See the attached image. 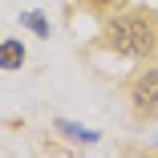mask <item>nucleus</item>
Instances as JSON below:
<instances>
[{
    "label": "nucleus",
    "instance_id": "nucleus-5",
    "mask_svg": "<svg viewBox=\"0 0 158 158\" xmlns=\"http://www.w3.org/2000/svg\"><path fill=\"white\" fill-rule=\"evenodd\" d=\"M20 24H28L37 37H49V20H45L41 12H24V16H20Z\"/></svg>",
    "mask_w": 158,
    "mask_h": 158
},
{
    "label": "nucleus",
    "instance_id": "nucleus-6",
    "mask_svg": "<svg viewBox=\"0 0 158 158\" xmlns=\"http://www.w3.org/2000/svg\"><path fill=\"white\" fill-rule=\"evenodd\" d=\"M89 4H93V8H102V12H106V8H122V4H126V0H89Z\"/></svg>",
    "mask_w": 158,
    "mask_h": 158
},
{
    "label": "nucleus",
    "instance_id": "nucleus-3",
    "mask_svg": "<svg viewBox=\"0 0 158 158\" xmlns=\"http://www.w3.org/2000/svg\"><path fill=\"white\" fill-rule=\"evenodd\" d=\"M24 65V45L20 41H0V69H20Z\"/></svg>",
    "mask_w": 158,
    "mask_h": 158
},
{
    "label": "nucleus",
    "instance_id": "nucleus-2",
    "mask_svg": "<svg viewBox=\"0 0 158 158\" xmlns=\"http://www.w3.org/2000/svg\"><path fill=\"white\" fill-rule=\"evenodd\" d=\"M130 106L142 122H154L158 118V69H142L130 85Z\"/></svg>",
    "mask_w": 158,
    "mask_h": 158
},
{
    "label": "nucleus",
    "instance_id": "nucleus-4",
    "mask_svg": "<svg viewBox=\"0 0 158 158\" xmlns=\"http://www.w3.org/2000/svg\"><path fill=\"white\" fill-rule=\"evenodd\" d=\"M57 130L65 138H77V142H98V130H85V126H77V122H57Z\"/></svg>",
    "mask_w": 158,
    "mask_h": 158
},
{
    "label": "nucleus",
    "instance_id": "nucleus-1",
    "mask_svg": "<svg viewBox=\"0 0 158 158\" xmlns=\"http://www.w3.org/2000/svg\"><path fill=\"white\" fill-rule=\"evenodd\" d=\"M114 53L122 57H134V61H154L158 57V12L150 8H130L106 24V37H102Z\"/></svg>",
    "mask_w": 158,
    "mask_h": 158
}]
</instances>
